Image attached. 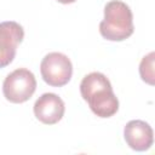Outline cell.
<instances>
[{"instance_id": "6da1fadb", "label": "cell", "mask_w": 155, "mask_h": 155, "mask_svg": "<svg viewBox=\"0 0 155 155\" xmlns=\"http://www.w3.org/2000/svg\"><path fill=\"white\" fill-rule=\"evenodd\" d=\"M80 93L92 113L98 117H110L119 110V101L111 84L99 71H92L81 80Z\"/></svg>"}, {"instance_id": "7a4b0ae2", "label": "cell", "mask_w": 155, "mask_h": 155, "mask_svg": "<svg viewBox=\"0 0 155 155\" xmlns=\"http://www.w3.org/2000/svg\"><path fill=\"white\" fill-rule=\"evenodd\" d=\"M133 15L128 5L120 0L104 6V18L99 23L101 35L109 41H122L133 34Z\"/></svg>"}, {"instance_id": "3957f363", "label": "cell", "mask_w": 155, "mask_h": 155, "mask_svg": "<svg viewBox=\"0 0 155 155\" xmlns=\"http://www.w3.org/2000/svg\"><path fill=\"white\" fill-rule=\"evenodd\" d=\"M36 79L34 74L25 69L18 68L10 73L2 84V93L11 103H24L35 92Z\"/></svg>"}, {"instance_id": "277c9868", "label": "cell", "mask_w": 155, "mask_h": 155, "mask_svg": "<svg viewBox=\"0 0 155 155\" xmlns=\"http://www.w3.org/2000/svg\"><path fill=\"white\" fill-rule=\"evenodd\" d=\"M42 80L53 87L67 85L73 75V64L68 56L61 52H51L46 54L40 64Z\"/></svg>"}, {"instance_id": "5b68a950", "label": "cell", "mask_w": 155, "mask_h": 155, "mask_svg": "<svg viewBox=\"0 0 155 155\" xmlns=\"http://www.w3.org/2000/svg\"><path fill=\"white\" fill-rule=\"evenodd\" d=\"M24 38L21 24L13 21L0 23V68L7 67L15 58L17 46Z\"/></svg>"}, {"instance_id": "8992f818", "label": "cell", "mask_w": 155, "mask_h": 155, "mask_svg": "<svg viewBox=\"0 0 155 155\" xmlns=\"http://www.w3.org/2000/svg\"><path fill=\"white\" fill-rule=\"evenodd\" d=\"M64 111V102L56 93H44L34 103V115L45 125H54L61 121Z\"/></svg>"}, {"instance_id": "52a82bcc", "label": "cell", "mask_w": 155, "mask_h": 155, "mask_svg": "<svg viewBox=\"0 0 155 155\" xmlns=\"http://www.w3.org/2000/svg\"><path fill=\"white\" fill-rule=\"evenodd\" d=\"M124 138L127 145L136 151H145L154 143L151 126L143 120H131L124 128Z\"/></svg>"}, {"instance_id": "ba28073f", "label": "cell", "mask_w": 155, "mask_h": 155, "mask_svg": "<svg viewBox=\"0 0 155 155\" xmlns=\"http://www.w3.org/2000/svg\"><path fill=\"white\" fill-rule=\"evenodd\" d=\"M154 58L155 53L150 52L149 54L144 56L140 64H139V74L143 81H145L149 85H154Z\"/></svg>"}, {"instance_id": "9c48e42d", "label": "cell", "mask_w": 155, "mask_h": 155, "mask_svg": "<svg viewBox=\"0 0 155 155\" xmlns=\"http://www.w3.org/2000/svg\"><path fill=\"white\" fill-rule=\"evenodd\" d=\"M58 2H61V4H73V2H75L76 0H57Z\"/></svg>"}]
</instances>
